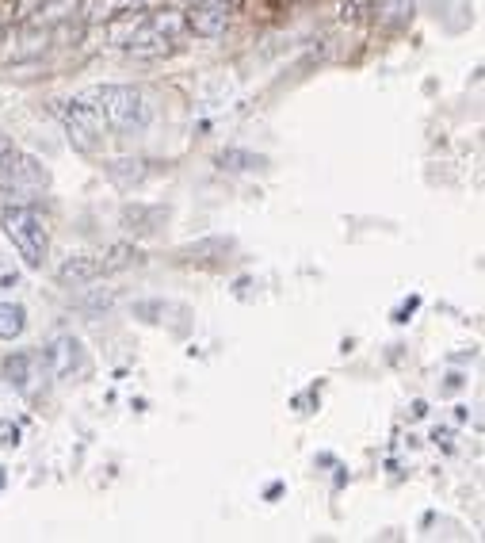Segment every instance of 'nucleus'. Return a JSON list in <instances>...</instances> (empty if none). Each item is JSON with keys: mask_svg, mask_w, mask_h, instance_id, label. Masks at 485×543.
<instances>
[{"mask_svg": "<svg viewBox=\"0 0 485 543\" xmlns=\"http://www.w3.org/2000/svg\"><path fill=\"white\" fill-rule=\"evenodd\" d=\"M88 100L100 108L107 127L123 134H142L153 119V104L146 100V92L134 85H100L88 92Z\"/></svg>", "mask_w": 485, "mask_h": 543, "instance_id": "obj_1", "label": "nucleus"}, {"mask_svg": "<svg viewBox=\"0 0 485 543\" xmlns=\"http://www.w3.org/2000/svg\"><path fill=\"white\" fill-rule=\"evenodd\" d=\"M0 230H4V238L12 241V249L20 253V261L27 268H43L46 253H50V238H46L43 218L35 215L27 203H8L0 211Z\"/></svg>", "mask_w": 485, "mask_h": 543, "instance_id": "obj_2", "label": "nucleus"}, {"mask_svg": "<svg viewBox=\"0 0 485 543\" xmlns=\"http://www.w3.org/2000/svg\"><path fill=\"white\" fill-rule=\"evenodd\" d=\"M46 184H50V173H46L43 161L31 157V153H20L12 146L8 157L0 161V192L12 203L35 199V192H46Z\"/></svg>", "mask_w": 485, "mask_h": 543, "instance_id": "obj_3", "label": "nucleus"}, {"mask_svg": "<svg viewBox=\"0 0 485 543\" xmlns=\"http://www.w3.org/2000/svg\"><path fill=\"white\" fill-rule=\"evenodd\" d=\"M62 123H65V134H69V146H73V150L96 153L100 146H104L107 123H104V115H100V108H96L88 96L65 100Z\"/></svg>", "mask_w": 485, "mask_h": 543, "instance_id": "obj_4", "label": "nucleus"}, {"mask_svg": "<svg viewBox=\"0 0 485 543\" xmlns=\"http://www.w3.org/2000/svg\"><path fill=\"white\" fill-rule=\"evenodd\" d=\"M46 368H50L54 379H73L77 371L85 368V348H81V341H77L73 333L54 337V341L46 345Z\"/></svg>", "mask_w": 485, "mask_h": 543, "instance_id": "obj_5", "label": "nucleus"}, {"mask_svg": "<svg viewBox=\"0 0 485 543\" xmlns=\"http://www.w3.org/2000/svg\"><path fill=\"white\" fill-rule=\"evenodd\" d=\"M184 27L195 31L199 39H218V35H226V27H230V8L218 4V0H199V4L188 8Z\"/></svg>", "mask_w": 485, "mask_h": 543, "instance_id": "obj_6", "label": "nucleus"}, {"mask_svg": "<svg viewBox=\"0 0 485 543\" xmlns=\"http://www.w3.org/2000/svg\"><path fill=\"white\" fill-rule=\"evenodd\" d=\"M104 280V261L92 253H77L58 268V283L62 287H88V283Z\"/></svg>", "mask_w": 485, "mask_h": 543, "instance_id": "obj_7", "label": "nucleus"}, {"mask_svg": "<svg viewBox=\"0 0 485 543\" xmlns=\"http://www.w3.org/2000/svg\"><path fill=\"white\" fill-rule=\"evenodd\" d=\"M375 27L382 31H401L413 23V12H417V0H375Z\"/></svg>", "mask_w": 485, "mask_h": 543, "instance_id": "obj_8", "label": "nucleus"}, {"mask_svg": "<svg viewBox=\"0 0 485 543\" xmlns=\"http://www.w3.org/2000/svg\"><path fill=\"white\" fill-rule=\"evenodd\" d=\"M107 180H111L115 188L130 192L134 184L146 180V161H142V157H115V161H107Z\"/></svg>", "mask_w": 485, "mask_h": 543, "instance_id": "obj_9", "label": "nucleus"}, {"mask_svg": "<svg viewBox=\"0 0 485 543\" xmlns=\"http://www.w3.org/2000/svg\"><path fill=\"white\" fill-rule=\"evenodd\" d=\"M31 368H35V356L31 352H12V356H4V379L12 383V391L27 394L31 391Z\"/></svg>", "mask_w": 485, "mask_h": 543, "instance_id": "obj_10", "label": "nucleus"}, {"mask_svg": "<svg viewBox=\"0 0 485 543\" xmlns=\"http://www.w3.org/2000/svg\"><path fill=\"white\" fill-rule=\"evenodd\" d=\"M27 329V310L20 303H0V341H16Z\"/></svg>", "mask_w": 485, "mask_h": 543, "instance_id": "obj_11", "label": "nucleus"}, {"mask_svg": "<svg viewBox=\"0 0 485 543\" xmlns=\"http://www.w3.org/2000/svg\"><path fill=\"white\" fill-rule=\"evenodd\" d=\"M218 165L230 169V173H249V169H260V165H264V157H260V153H245V150H226V153H218Z\"/></svg>", "mask_w": 485, "mask_h": 543, "instance_id": "obj_12", "label": "nucleus"}, {"mask_svg": "<svg viewBox=\"0 0 485 543\" xmlns=\"http://www.w3.org/2000/svg\"><path fill=\"white\" fill-rule=\"evenodd\" d=\"M100 261H104V276H111V272H123L130 264H138V249H130V245H111L107 257H100Z\"/></svg>", "mask_w": 485, "mask_h": 543, "instance_id": "obj_13", "label": "nucleus"}, {"mask_svg": "<svg viewBox=\"0 0 485 543\" xmlns=\"http://www.w3.org/2000/svg\"><path fill=\"white\" fill-rule=\"evenodd\" d=\"M43 8H46V0H16V12H12V20L27 23L31 16H39Z\"/></svg>", "mask_w": 485, "mask_h": 543, "instance_id": "obj_14", "label": "nucleus"}, {"mask_svg": "<svg viewBox=\"0 0 485 543\" xmlns=\"http://www.w3.org/2000/svg\"><path fill=\"white\" fill-rule=\"evenodd\" d=\"M20 444V425L16 421H0V448H16Z\"/></svg>", "mask_w": 485, "mask_h": 543, "instance_id": "obj_15", "label": "nucleus"}, {"mask_svg": "<svg viewBox=\"0 0 485 543\" xmlns=\"http://www.w3.org/2000/svg\"><path fill=\"white\" fill-rule=\"evenodd\" d=\"M8 150H12V142H8V138H4V134H0V161H4V157H8Z\"/></svg>", "mask_w": 485, "mask_h": 543, "instance_id": "obj_16", "label": "nucleus"}, {"mask_svg": "<svg viewBox=\"0 0 485 543\" xmlns=\"http://www.w3.org/2000/svg\"><path fill=\"white\" fill-rule=\"evenodd\" d=\"M0 490H4V467H0Z\"/></svg>", "mask_w": 485, "mask_h": 543, "instance_id": "obj_17", "label": "nucleus"}]
</instances>
